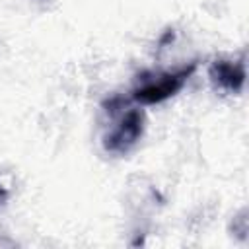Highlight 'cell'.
I'll return each instance as SVG.
<instances>
[{
    "instance_id": "6da1fadb",
    "label": "cell",
    "mask_w": 249,
    "mask_h": 249,
    "mask_svg": "<svg viewBox=\"0 0 249 249\" xmlns=\"http://www.w3.org/2000/svg\"><path fill=\"white\" fill-rule=\"evenodd\" d=\"M103 134L101 146L107 154L124 156L142 138L146 128L144 111L132 99L113 95L103 101Z\"/></svg>"
},
{
    "instance_id": "7a4b0ae2",
    "label": "cell",
    "mask_w": 249,
    "mask_h": 249,
    "mask_svg": "<svg viewBox=\"0 0 249 249\" xmlns=\"http://www.w3.org/2000/svg\"><path fill=\"white\" fill-rule=\"evenodd\" d=\"M196 62H189L177 70H148L136 76L130 99L140 105L163 103L183 89L189 78L196 72Z\"/></svg>"
},
{
    "instance_id": "3957f363",
    "label": "cell",
    "mask_w": 249,
    "mask_h": 249,
    "mask_svg": "<svg viewBox=\"0 0 249 249\" xmlns=\"http://www.w3.org/2000/svg\"><path fill=\"white\" fill-rule=\"evenodd\" d=\"M208 78L214 89L239 93L245 86V62L243 58H216L208 66Z\"/></svg>"
},
{
    "instance_id": "277c9868",
    "label": "cell",
    "mask_w": 249,
    "mask_h": 249,
    "mask_svg": "<svg viewBox=\"0 0 249 249\" xmlns=\"http://www.w3.org/2000/svg\"><path fill=\"white\" fill-rule=\"evenodd\" d=\"M6 196H8V191L0 187V202H2V200H6Z\"/></svg>"
}]
</instances>
